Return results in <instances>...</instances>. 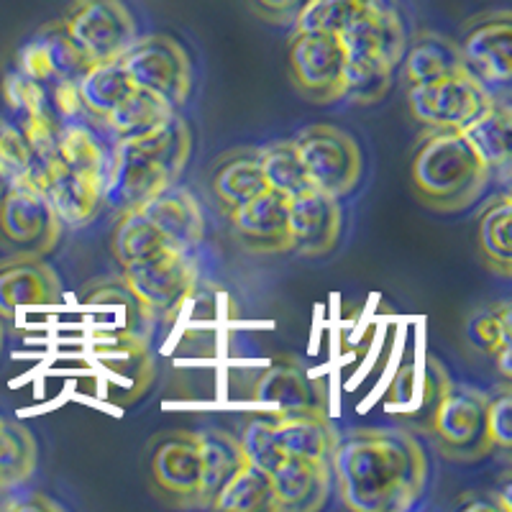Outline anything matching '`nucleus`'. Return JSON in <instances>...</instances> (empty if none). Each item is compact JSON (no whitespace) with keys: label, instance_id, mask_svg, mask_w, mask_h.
Returning <instances> with one entry per match:
<instances>
[{"label":"nucleus","instance_id":"ddd939ff","mask_svg":"<svg viewBox=\"0 0 512 512\" xmlns=\"http://www.w3.org/2000/svg\"><path fill=\"white\" fill-rule=\"evenodd\" d=\"M466 70L495 98L507 100L512 80V18L507 11L477 18L459 44Z\"/></svg>","mask_w":512,"mask_h":512},{"label":"nucleus","instance_id":"79ce46f5","mask_svg":"<svg viewBox=\"0 0 512 512\" xmlns=\"http://www.w3.org/2000/svg\"><path fill=\"white\" fill-rule=\"evenodd\" d=\"M47 88V103L52 116L57 118L59 123H70L77 121L85 111L80 95V82L75 80H52L44 85Z\"/></svg>","mask_w":512,"mask_h":512},{"label":"nucleus","instance_id":"473e14b6","mask_svg":"<svg viewBox=\"0 0 512 512\" xmlns=\"http://www.w3.org/2000/svg\"><path fill=\"white\" fill-rule=\"evenodd\" d=\"M59 159L72 172L103 182L108 177V164H111V154L105 152L103 141L80 118L59 126Z\"/></svg>","mask_w":512,"mask_h":512},{"label":"nucleus","instance_id":"6e6552de","mask_svg":"<svg viewBox=\"0 0 512 512\" xmlns=\"http://www.w3.org/2000/svg\"><path fill=\"white\" fill-rule=\"evenodd\" d=\"M146 474L164 502L177 507H200V431H169L154 438L146 448Z\"/></svg>","mask_w":512,"mask_h":512},{"label":"nucleus","instance_id":"9b49d317","mask_svg":"<svg viewBox=\"0 0 512 512\" xmlns=\"http://www.w3.org/2000/svg\"><path fill=\"white\" fill-rule=\"evenodd\" d=\"M492 100L495 95L466 67L408 88L410 113L415 121L428 128H461Z\"/></svg>","mask_w":512,"mask_h":512},{"label":"nucleus","instance_id":"a19ab883","mask_svg":"<svg viewBox=\"0 0 512 512\" xmlns=\"http://www.w3.org/2000/svg\"><path fill=\"white\" fill-rule=\"evenodd\" d=\"M0 93L6 100V108L11 111L13 121H24V118L39 116V113L49 111L47 103V88L41 82L31 80L24 72H8L3 85H0Z\"/></svg>","mask_w":512,"mask_h":512},{"label":"nucleus","instance_id":"412c9836","mask_svg":"<svg viewBox=\"0 0 512 512\" xmlns=\"http://www.w3.org/2000/svg\"><path fill=\"white\" fill-rule=\"evenodd\" d=\"M256 400L267 405V413H292V410H323L328 413V395L323 382L310 377L297 359L280 356L269 364L256 382Z\"/></svg>","mask_w":512,"mask_h":512},{"label":"nucleus","instance_id":"2eb2a0df","mask_svg":"<svg viewBox=\"0 0 512 512\" xmlns=\"http://www.w3.org/2000/svg\"><path fill=\"white\" fill-rule=\"evenodd\" d=\"M236 239L251 254L290 251V195L267 187L249 203L226 213Z\"/></svg>","mask_w":512,"mask_h":512},{"label":"nucleus","instance_id":"dca6fc26","mask_svg":"<svg viewBox=\"0 0 512 512\" xmlns=\"http://www.w3.org/2000/svg\"><path fill=\"white\" fill-rule=\"evenodd\" d=\"M344 226L338 198L318 187H305L290 198V251L300 256H326L336 249Z\"/></svg>","mask_w":512,"mask_h":512},{"label":"nucleus","instance_id":"393cba45","mask_svg":"<svg viewBox=\"0 0 512 512\" xmlns=\"http://www.w3.org/2000/svg\"><path fill=\"white\" fill-rule=\"evenodd\" d=\"M267 187L259 149H233V152L218 157L213 172H210V192L223 213L249 203Z\"/></svg>","mask_w":512,"mask_h":512},{"label":"nucleus","instance_id":"a18cd8bd","mask_svg":"<svg viewBox=\"0 0 512 512\" xmlns=\"http://www.w3.org/2000/svg\"><path fill=\"white\" fill-rule=\"evenodd\" d=\"M256 8L264 13V16H274V18H282L287 13H297L300 6H303L305 0H254Z\"/></svg>","mask_w":512,"mask_h":512},{"label":"nucleus","instance_id":"2f4dec72","mask_svg":"<svg viewBox=\"0 0 512 512\" xmlns=\"http://www.w3.org/2000/svg\"><path fill=\"white\" fill-rule=\"evenodd\" d=\"M36 441L24 425L0 418V495H13L36 472Z\"/></svg>","mask_w":512,"mask_h":512},{"label":"nucleus","instance_id":"aec40b11","mask_svg":"<svg viewBox=\"0 0 512 512\" xmlns=\"http://www.w3.org/2000/svg\"><path fill=\"white\" fill-rule=\"evenodd\" d=\"M269 438L277 451V464L285 456L308 461H328L336 446L338 431L323 410H292V413L264 415Z\"/></svg>","mask_w":512,"mask_h":512},{"label":"nucleus","instance_id":"e433bc0d","mask_svg":"<svg viewBox=\"0 0 512 512\" xmlns=\"http://www.w3.org/2000/svg\"><path fill=\"white\" fill-rule=\"evenodd\" d=\"M377 0H305L295 13V31H323L341 36Z\"/></svg>","mask_w":512,"mask_h":512},{"label":"nucleus","instance_id":"c03bdc74","mask_svg":"<svg viewBox=\"0 0 512 512\" xmlns=\"http://www.w3.org/2000/svg\"><path fill=\"white\" fill-rule=\"evenodd\" d=\"M16 70L24 72V75L31 77V80L41 82V85H47V82L54 80V72H52V64H49L47 49H44V44L39 41V36L29 39L24 47H21V52H18Z\"/></svg>","mask_w":512,"mask_h":512},{"label":"nucleus","instance_id":"1a4fd4ad","mask_svg":"<svg viewBox=\"0 0 512 512\" xmlns=\"http://www.w3.org/2000/svg\"><path fill=\"white\" fill-rule=\"evenodd\" d=\"M292 141L303 157L310 185L333 198H344L356 190L364 159L354 136L328 123H315L303 128Z\"/></svg>","mask_w":512,"mask_h":512},{"label":"nucleus","instance_id":"72a5a7b5","mask_svg":"<svg viewBox=\"0 0 512 512\" xmlns=\"http://www.w3.org/2000/svg\"><path fill=\"white\" fill-rule=\"evenodd\" d=\"M136 85L131 82L128 72L123 70V64L118 62H103L93 64L88 70V75L82 77L80 82V95L82 105L90 116H95L98 121H103L108 113L121 105L128 95L134 93Z\"/></svg>","mask_w":512,"mask_h":512},{"label":"nucleus","instance_id":"f3484780","mask_svg":"<svg viewBox=\"0 0 512 512\" xmlns=\"http://www.w3.org/2000/svg\"><path fill=\"white\" fill-rule=\"evenodd\" d=\"M93 359L113 390L123 392V405L139 400L152 384L154 361L141 333H105L93 346Z\"/></svg>","mask_w":512,"mask_h":512},{"label":"nucleus","instance_id":"6ab92c4d","mask_svg":"<svg viewBox=\"0 0 512 512\" xmlns=\"http://www.w3.org/2000/svg\"><path fill=\"white\" fill-rule=\"evenodd\" d=\"M454 387L443 364L433 356H425L423 367L415 361H405L397 369V377L387 395V408L395 410L397 415L410 423V431L423 428L428 431L433 413H436L438 402L446 397V392Z\"/></svg>","mask_w":512,"mask_h":512},{"label":"nucleus","instance_id":"a211bd4d","mask_svg":"<svg viewBox=\"0 0 512 512\" xmlns=\"http://www.w3.org/2000/svg\"><path fill=\"white\" fill-rule=\"evenodd\" d=\"M62 303V280L39 254L18 251L0 262V318H13L21 308H47Z\"/></svg>","mask_w":512,"mask_h":512},{"label":"nucleus","instance_id":"ea45409f","mask_svg":"<svg viewBox=\"0 0 512 512\" xmlns=\"http://www.w3.org/2000/svg\"><path fill=\"white\" fill-rule=\"evenodd\" d=\"M34 154L18 123H0V187L34 185Z\"/></svg>","mask_w":512,"mask_h":512},{"label":"nucleus","instance_id":"bb28decb","mask_svg":"<svg viewBox=\"0 0 512 512\" xmlns=\"http://www.w3.org/2000/svg\"><path fill=\"white\" fill-rule=\"evenodd\" d=\"M400 64H405V77L410 85L438 80V77L466 67L459 44L436 31L415 34L413 41H408Z\"/></svg>","mask_w":512,"mask_h":512},{"label":"nucleus","instance_id":"423d86ee","mask_svg":"<svg viewBox=\"0 0 512 512\" xmlns=\"http://www.w3.org/2000/svg\"><path fill=\"white\" fill-rule=\"evenodd\" d=\"M121 282L149 315H175L198 285V267L192 256L180 249L159 254L121 267Z\"/></svg>","mask_w":512,"mask_h":512},{"label":"nucleus","instance_id":"a878e982","mask_svg":"<svg viewBox=\"0 0 512 512\" xmlns=\"http://www.w3.org/2000/svg\"><path fill=\"white\" fill-rule=\"evenodd\" d=\"M203 448V484H200V507H213L228 479L249 461L241 438L231 436L221 428L200 431Z\"/></svg>","mask_w":512,"mask_h":512},{"label":"nucleus","instance_id":"49530a36","mask_svg":"<svg viewBox=\"0 0 512 512\" xmlns=\"http://www.w3.org/2000/svg\"><path fill=\"white\" fill-rule=\"evenodd\" d=\"M0 507H6V510H59L57 502L47 500L41 492H31V500H8Z\"/></svg>","mask_w":512,"mask_h":512},{"label":"nucleus","instance_id":"c85d7f7f","mask_svg":"<svg viewBox=\"0 0 512 512\" xmlns=\"http://www.w3.org/2000/svg\"><path fill=\"white\" fill-rule=\"evenodd\" d=\"M466 341L495 361L497 372L505 379L512 377V315L510 305L487 308L466 320Z\"/></svg>","mask_w":512,"mask_h":512},{"label":"nucleus","instance_id":"f704fd0d","mask_svg":"<svg viewBox=\"0 0 512 512\" xmlns=\"http://www.w3.org/2000/svg\"><path fill=\"white\" fill-rule=\"evenodd\" d=\"M210 510L274 512V487L269 472L254 461H246L239 472L228 479Z\"/></svg>","mask_w":512,"mask_h":512},{"label":"nucleus","instance_id":"7c9ffc66","mask_svg":"<svg viewBox=\"0 0 512 512\" xmlns=\"http://www.w3.org/2000/svg\"><path fill=\"white\" fill-rule=\"evenodd\" d=\"M172 113H175V108L164 103L162 98L136 88L134 93L128 95L121 105H116L100 123L108 128V134H111L113 139L126 141L139 139V136L154 131V128L162 126Z\"/></svg>","mask_w":512,"mask_h":512},{"label":"nucleus","instance_id":"b1692460","mask_svg":"<svg viewBox=\"0 0 512 512\" xmlns=\"http://www.w3.org/2000/svg\"><path fill=\"white\" fill-rule=\"evenodd\" d=\"M39 187L57 210L62 226H90L105 205V182L72 172L64 164L49 169L47 175L41 177Z\"/></svg>","mask_w":512,"mask_h":512},{"label":"nucleus","instance_id":"5701e85b","mask_svg":"<svg viewBox=\"0 0 512 512\" xmlns=\"http://www.w3.org/2000/svg\"><path fill=\"white\" fill-rule=\"evenodd\" d=\"M274 512H315L328 502L331 464L285 456L272 472Z\"/></svg>","mask_w":512,"mask_h":512},{"label":"nucleus","instance_id":"f257e3e1","mask_svg":"<svg viewBox=\"0 0 512 512\" xmlns=\"http://www.w3.org/2000/svg\"><path fill=\"white\" fill-rule=\"evenodd\" d=\"M331 482L354 512L410 510L428 482V456L410 428H354L338 433Z\"/></svg>","mask_w":512,"mask_h":512},{"label":"nucleus","instance_id":"f8f14e48","mask_svg":"<svg viewBox=\"0 0 512 512\" xmlns=\"http://www.w3.org/2000/svg\"><path fill=\"white\" fill-rule=\"evenodd\" d=\"M0 236L24 254H49L59 244L62 221L44 190L13 185L0 195Z\"/></svg>","mask_w":512,"mask_h":512},{"label":"nucleus","instance_id":"39448f33","mask_svg":"<svg viewBox=\"0 0 512 512\" xmlns=\"http://www.w3.org/2000/svg\"><path fill=\"white\" fill-rule=\"evenodd\" d=\"M118 62L136 88L157 95L172 108L187 103L192 90V64L180 41L164 34L139 36Z\"/></svg>","mask_w":512,"mask_h":512},{"label":"nucleus","instance_id":"7ed1b4c3","mask_svg":"<svg viewBox=\"0 0 512 512\" xmlns=\"http://www.w3.org/2000/svg\"><path fill=\"white\" fill-rule=\"evenodd\" d=\"M346 52V95L356 105H377L392 90L408 34L392 0H377L341 34Z\"/></svg>","mask_w":512,"mask_h":512},{"label":"nucleus","instance_id":"20e7f679","mask_svg":"<svg viewBox=\"0 0 512 512\" xmlns=\"http://www.w3.org/2000/svg\"><path fill=\"white\" fill-rule=\"evenodd\" d=\"M487 405L489 397L466 384H454L438 402L428 433L446 459L472 464L492 451Z\"/></svg>","mask_w":512,"mask_h":512},{"label":"nucleus","instance_id":"9d476101","mask_svg":"<svg viewBox=\"0 0 512 512\" xmlns=\"http://www.w3.org/2000/svg\"><path fill=\"white\" fill-rule=\"evenodd\" d=\"M62 24L90 64L116 62L139 39L134 13L123 0H75Z\"/></svg>","mask_w":512,"mask_h":512},{"label":"nucleus","instance_id":"0eeeda50","mask_svg":"<svg viewBox=\"0 0 512 512\" xmlns=\"http://www.w3.org/2000/svg\"><path fill=\"white\" fill-rule=\"evenodd\" d=\"M292 85L315 105L341 103L346 95V52L341 36L295 31L287 52Z\"/></svg>","mask_w":512,"mask_h":512},{"label":"nucleus","instance_id":"4468645a","mask_svg":"<svg viewBox=\"0 0 512 512\" xmlns=\"http://www.w3.org/2000/svg\"><path fill=\"white\" fill-rule=\"evenodd\" d=\"M175 177L134 139L116 141L105 177V205L128 210L175 185Z\"/></svg>","mask_w":512,"mask_h":512},{"label":"nucleus","instance_id":"cd10ccee","mask_svg":"<svg viewBox=\"0 0 512 512\" xmlns=\"http://www.w3.org/2000/svg\"><path fill=\"white\" fill-rule=\"evenodd\" d=\"M459 131L469 139V144L477 149V154L484 159L489 172L505 169L507 164H510L512 113L507 100L495 98L489 105H484L482 111H479L472 121L464 123Z\"/></svg>","mask_w":512,"mask_h":512},{"label":"nucleus","instance_id":"f03ea898","mask_svg":"<svg viewBox=\"0 0 512 512\" xmlns=\"http://www.w3.org/2000/svg\"><path fill=\"white\" fill-rule=\"evenodd\" d=\"M489 167L459 128H428L410 162L415 198L436 213H461L487 187Z\"/></svg>","mask_w":512,"mask_h":512},{"label":"nucleus","instance_id":"c9c22d12","mask_svg":"<svg viewBox=\"0 0 512 512\" xmlns=\"http://www.w3.org/2000/svg\"><path fill=\"white\" fill-rule=\"evenodd\" d=\"M164 249H172V246H167V241L157 231V226L139 208L123 210L121 221L113 228L111 236V251L116 256L118 267L149 259V256L159 254Z\"/></svg>","mask_w":512,"mask_h":512},{"label":"nucleus","instance_id":"58836bf2","mask_svg":"<svg viewBox=\"0 0 512 512\" xmlns=\"http://www.w3.org/2000/svg\"><path fill=\"white\" fill-rule=\"evenodd\" d=\"M36 36H39V41L44 44V49H47L54 80L82 82V77L88 75V70L93 64L85 57V52L77 47V41L72 39L67 26H64L62 21H52V24L44 26Z\"/></svg>","mask_w":512,"mask_h":512},{"label":"nucleus","instance_id":"4be33fe9","mask_svg":"<svg viewBox=\"0 0 512 512\" xmlns=\"http://www.w3.org/2000/svg\"><path fill=\"white\" fill-rule=\"evenodd\" d=\"M134 208H139L157 226V231L162 233L167 246H172V249L192 254L203 241L205 218L200 203L190 190L180 187L177 182L169 185L167 190L157 192L154 198L144 200L141 205H134Z\"/></svg>","mask_w":512,"mask_h":512},{"label":"nucleus","instance_id":"c756f323","mask_svg":"<svg viewBox=\"0 0 512 512\" xmlns=\"http://www.w3.org/2000/svg\"><path fill=\"white\" fill-rule=\"evenodd\" d=\"M510 198L497 195L484 205L477 218V251L487 269L500 277L512 274V249H510Z\"/></svg>","mask_w":512,"mask_h":512},{"label":"nucleus","instance_id":"37998d69","mask_svg":"<svg viewBox=\"0 0 512 512\" xmlns=\"http://www.w3.org/2000/svg\"><path fill=\"white\" fill-rule=\"evenodd\" d=\"M487 425L492 448L497 451H510L512 446V397L502 390L497 397H489L487 405Z\"/></svg>","mask_w":512,"mask_h":512},{"label":"nucleus","instance_id":"4c0bfd02","mask_svg":"<svg viewBox=\"0 0 512 512\" xmlns=\"http://www.w3.org/2000/svg\"><path fill=\"white\" fill-rule=\"evenodd\" d=\"M259 152H262L264 177L272 190H280L292 198L310 187L308 172H305L303 157L297 152L295 141H274Z\"/></svg>","mask_w":512,"mask_h":512}]
</instances>
